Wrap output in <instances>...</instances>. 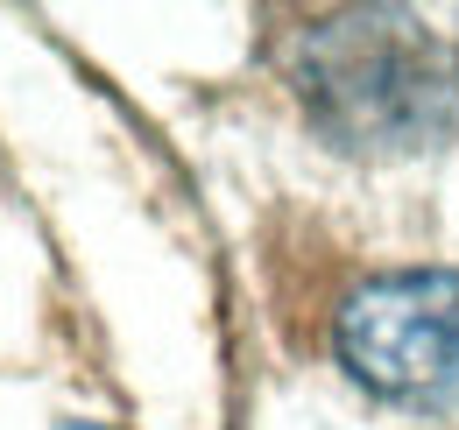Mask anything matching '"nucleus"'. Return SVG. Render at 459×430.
Returning a JSON list of instances; mask_svg holds the SVG:
<instances>
[{"label":"nucleus","instance_id":"obj_1","mask_svg":"<svg viewBox=\"0 0 459 430\" xmlns=\"http://www.w3.org/2000/svg\"><path fill=\"white\" fill-rule=\"evenodd\" d=\"M311 120L360 156H403L431 149V134L453 120L459 71L446 43L396 7H353L325 14L297 36L290 64Z\"/></svg>","mask_w":459,"mask_h":430},{"label":"nucleus","instance_id":"obj_2","mask_svg":"<svg viewBox=\"0 0 459 430\" xmlns=\"http://www.w3.org/2000/svg\"><path fill=\"white\" fill-rule=\"evenodd\" d=\"M340 367L389 402L459 395V269L368 275L340 304Z\"/></svg>","mask_w":459,"mask_h":430},{"label":"nucleus","instance_id":"obj_3","mask_svg":"<svg viewBox=\"0 0 459 430\" xmlns=\"http://www.w3.org/2000/svg\"><path fill=\"white\" fill-rule=\"evenodd\" d=\"M78 430H107V424H78Z\"/></svg>","mask_w":459,"mask_h":430}]
</instances>
